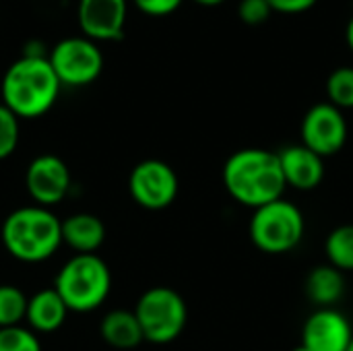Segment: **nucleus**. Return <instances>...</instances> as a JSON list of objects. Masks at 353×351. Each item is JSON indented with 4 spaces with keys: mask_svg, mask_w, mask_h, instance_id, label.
<instances>
[{
    "mask_svg": "<svg viewBox=\"0 0 353 351\" xmlns=\"http://www.w3.org/2000/svg\"><path fill=\"white\" fill-rule=\"evenodd\" d=\"M223 184L230 197L250 209L283 199L288 188L277 153L267 149H240L223 166Z\"/></svg>",
    "mask_w": 353,
    "mask_h": 351,
    "instance_id": "nucleus-1",
    "label": "nucleus"
},
{
    "mask_svg": "<svg viewBox=\"0 0 353 351\" xmlns=\"http://www.w3.org/2000/svg\"><path fill=\"white\" fill-rule=\"evenodd\" d=\"M60 81L48 58H17L0 83L2 103L19 120H35L48 114L60 95Z\"/></svg>",
    "mask_w": 353,
    "mask_h": 351,
    "instance_id": "nucleus-2",
    "label": "nucleus"
},
{
    "mask_svg": "<svg viewBox=\"0 0 353 351\" xmlns=\"http://www.w3.org/2000/svg\"><path fill=\"white\" fill-rule=\"evenodd\" d=\"M4 250L21 263H43L62 246V219L48 207L29 205L10 211L2 223Z\"/></svg>",
    "mask_w": 353,
    "mask_h": 351,
    "instance_id": "nucleus-3",
    "label": "nucleus"
},
{
    "mask_svg": "<svg viewBox=\"0 0 353 351\" xmlns=\"http://www.w3.org/2000/svg\"><path fill=\"white\" fill-rule=\"evenodd\" d=\"M54 290L70 312H93L112 292V271L97 254H74L58 271Z\"/></svg>",
    "mask_w": 353,
    "mask_h": 351,
    "instance_id": "nucleus-4",
    "label": "nucleus"
},
{
    "mask_svg": "<svg viewBox=\"0 0 353 351\" xmlns=\"http://www.w3.org/2000/svg\"><path fill=\"white\" fill-rule=\"evenodd\" d=\"M248 232L259 250L267 254H285L302 242L306 221L294 203L279 199L254 209Z\"/></svg>",
    "mask_w": 353,
    "mask_h": 351,
    "instance_id": "nucleus-5",
    "label": "nucleus"
},
{
    "mask_svg": "<svg viewBox=\"0 0 353 351\" xmlns=\"http://www.w3.org/2000/svg\"><path fill=\"white\" fill-rule=\"evenodd\" d=\"M134 314L143 329L145 341L155 345L176 341L188 323V308L184 298L176 290L163 285L147 290L139 298Z\"/></svg>",
    "mask_w": 353,
    "mask_h": 351,
    "instance_id": "nucleus-6",
    "label": "nucleus"
},
{
    "mask_svg": "<svg viewBox=\"0 0 353 351\" xmlns=\"http://www.w3.org/2000/svg\"><path fill=\"white\" fill-rule=\"evenodd\" d=\"M48 60L62 87H87L101 77L103 52L85 35H70L50 48Z\"/></svg>",
    "mask_w": 353,
    "mask_h": 351,
    "instance_id": "nucleus-7",
    "label": "nucleus"
},
{
    "mask_svg": "<svg viewBox=\"0 0 353 351\" xmlns=\"http://www.w3.org/2000/svg\"><path fill=\"white\" fill-rule=\"evenodd\" d=\"M180 190L174 168L161 159H145L137 163L128 176V192L132 201L149 211L168 209Z\"/></svg>",
    "mask_w": 353,
    "mask_h": 351,
    "instance_id": "nucleus-8",
    "label": "nucleus"
},
{
    "mask_svg": "<svg viewBox=\"0 0 353 351\" xmlns=\"http://www.w3.org/2000/svg\"><path fill=\"white\" fill-rule=\"evenodd\" d=\"M300 132L302 145L325 159L345 147L347 122L343 118V112L333 103H316L306 112Z\"/></svg>",
    "mask_w": 353,
    "mask_h": 351,
    "instance_id": "nucleus-9",
    "label": "nucleus"
},
{
    "mask_svg": "<svg viewBox=\"0 0 353 351\" xmlns=\"http://www.w3.org/2000/svg\"><path fill=\"white\" fill-rule=\"evenodd\" d=\"M25 188L39 207L50 209L62 203L72 188V176L66 161L52 153L37 155L27 166Z\"/></svg>",
    "mask_w": 353,
    "mask_h": 351,
    "instance_id": "nucleus-10",
    "label": "nucleus"
},
{
    "mask_svg": "<svg viewBox=\"0 0 353 351\" xmlns=\"http://www.w3.org/2000/svg\"><path fill=\"white\" fill-rule=\"evenodd\" d=\"M128 0H79L77 21L85 37L93 41H118L124 37Z\"/></svg>",
    "mask_w": 353,
    "mask_h": 351,
    "instance_id": "nucleus-11",
    "label": "nucleus"
},
{
    "mask_svg": "<svg viewBox=\"0 0 353 351\" xmlns=\"http://www.w3.org/2000/svg\"><path fill=\"white\" fill-rule=\"evenodd\" d=\"M352 339L350 321L335 308H316L302 329V345L310 351H347Z\"/></svg>",
    "mask_w": 353,
    "mask_h": 351,
    "instance_id": "nucleus-12",
    "label": "nucleus"
},
{
    "mask_svg": "<svg viewBox=\"0 0 353 351\" xmlns=\"http://www.w3.org/2000/svg\"><path fill=\"white\" fill-rule=\"evenodd\" d=\"M285 184L296 190H314L325 178V159L308 147L292 145L277 153Z\"/></svg>",
    "mask_w": 353,
    "mask_h": 351,
    "instance_id": "nucleus-13",
    "label": "nucleus"
},
{
    "mask_svg": "<svg viewBox=\"0 0 353 351\" xmlns=\"http://www.w3.org/2000/svg\"><path fill=\"white\" fill-rule=\"evenodd\" d=\"M105 240V225L93 213H74L62 221V244L74 254H97Z\"/></svg>",
    "mask_w": 353,
    "mask_h": 351,
    "instance_id": "nucleus-14",
    "label": "nucleus"
},
{
    "mask_svg": "<svg viewBox=\"0 0 353 351\" xmlns=\"http://www.w3.org/2000/svg\"><path fill=\"white\" fill-rule=\"evenodd\" d=\"M68 312L70 310L54 288L39 290L27 300L25 323L33 333H54L66 323Z\"/></svg>",
    "mask_w": 353,
    "mask_h": 351,
    "instance_id": "nucleus-15",
    "label": "nucleus"
},
{
    "mask_svg": "<svg viewBox=\"0 0 353 351\" xmlns=\"http://www.w3.org/2000/svg\"><path fill=\"white\" fill-rule=\"evenodd\" d=\"M99 333H101L103 341L114 350H134L145 341L143 329L139 325L134 310H122L120 308V310L108 312L101 319Z\"/></svg>",
    "mask_w": 353,
    "mask_h": 351,
    "instance_id": "nucleus-16",
    "label": "nucleus"
},
{
    "mask_svg": "<svg viewBox=\"0 0 353 351\" xmlns=\"http://www.w3.org/2000/svg\"><path fill=\"white\" fill-rule=\"evenodd\" d=\"M345 292V279L333 265H319L306 277V294L319 308H333Z\"/></svg>",
    "mask_w": 353,
    "mask_h": 351,
    "instance_id": "nucleus-17",
    "label": "nucleus"
},
{
    "mask_svg": "<svg viewBox=\"0 0 353 351\" xmlns=\"http://www.w3.org/2000/svg\"><path fill=\"white\" fill-rule=\"evenodd\" d=\"M329 265L339 269L341 273L353 271V223L335 228L325 242Z\"/></svg>",
    "mask_w": 353,
    "mask_h": 351,
    "instance_id": "nucleus-18",
    "label": "nucleus"
},
{
    "mask_svg": "<svg viewBox=\"0 0 353 351\" xmlns=\"http://www.w3.org/2000/svg\"><path fill=\"white\" fill-rule=\"evenodd\" d=\"M27 296L8 283L0 285V329L17 327L25 321L27 314Z\"/></svg>",
    "mask_w": 353,
    "mask_h": 351,
    "instance_id": "nucleus-19",
    "label": "nucleus"
},
{
    "mask_svg": "<svg viewBox=\"0 0 353 351\" xmlns=\"http://www.w3.org/2000/svg\"><path fill=\"white\" fill-rule=\"evenodd\" d=\"M329 103L339 110H353V68L341 66L333 70L327 79Z\"/></svg>",
    "mask_w": 353,
    "mask_h": 351,
    "instance_id": "nucleus-20",
    "label": "nucleus"
},
{
    "mask_svg": "<svg viewBox=\"0 0 353 351\" xmlns=\"http://www.w3.org/2000/svg\"><path fill=\"white\" fill-rule=\"evenodd\" d=\"M19 139H21L19 118L0 101V161L8 159L17 151Z\"/></svg>",
    "mask_w": 353,
    "mask_h": 351,
    "instance_id": "nucleus-21",
    "label": "nucleus"
},
{
    "mask_svg": "<svg viewBox=\"0 0 353 351\" xmlns=\"http://www.w3.org/2000/svg\"><path fill=\"white\" fill-rule=\"evenodd\" d=\"M0 351H41V343L37 333L17 325L0 329Z\"/></svg>",
    "mask_w": 353,
    "mask_h": 351,
    "instance_id": "nucleus-22",
    "label": "nucleus"
},
{
    "mask_svg": "<svg viewBox=\"0 0 353 351\" xmlns=\"http://www.w3.org/2000/svg\"><path fill=\"white\" fill-rule=\"evenodd\" d=\"M273 8L267 0H240L238 6V17L242 19V23L256 27L263 25L269 17H271Z\"/></svg>",
    "mask_w": 353,
    "mask_h": 351,
    "instance_id": "nucleus-23",
    "label": "nucleus"
},
{
    "mask_svg": "<svg viewBox=\"0 0 353 351\" xmlns=\"http://www.w3.org/2000/svg\"><path fill=\"white\" fill-rule=\"evenodd\" d=\"M132 2L147 17H168L176 12L184 0H132Z\"/></svg>",
    "mask_w": 353,
    "mask_h": 351,
    "instance_id": "nucleus-24",
    "label": "nucleus"
},
{
    "mask_svg": "<svg viewBox=\"0 0 353 351\" xmlns=\"http://www.w3.org/2000/svg\"><path fill=\"white\" fill-rule=\"evenodd\" d=\"M273 8V12L281 14H302L310 10L319 0H267Z\"/></svg>",
    "mask_w": 353,
    "mask_h": 351,
    "instance_id": "nucleus-25",
    "label": "nucleus"
},
{
    "mask_svg": "<svg viewBox=\"0 0 353 351\" xmlns=\"http://www.w3.org/2000/svg\"><path fill=\"white\" fill-rule=\"evenodd\" d=\"M50 50L46 48V43L41 39H27L25 46H23V54L21 56H27V58H48Z\"/></svg>",
    "mask_w": 353,
    "mask_h": 351,
    "instance_id": "nucleus-26",
    "label": "nucleus"
},
{
    "mask_svg": "<svg viewBox=\"0 0 353 351\" xmlns=\"http://www.w3.org/2000/svg\"><path fill=\"white\" fill-rule=\"evenodd\" d=\"M345 41H347L350 50L353 52V17L350 19V23H347V29H345Z\"/></svg>",
    "mask_w": 353,
    "mask_h": 351,
    "instance_id": "nucleus-27",
    "label": "nucleus"
},
{
    "mask_svg": "<svg viewBox=\"0 0 353 351\" xmlns=\"http://www.w3.org/2000/svg\"><path fill=\"white\" fill-rule=\"evenodd\" d=\"M196 4H203V6H217V4H221V2H225V0H194Z\"/></svg>",
    "mask_w": 353,
    "mask_h": 351,
    "instance_id": "nucleus-28",
    "label": "nucleus"
},
{
    "mask_svg": "<svg viewBox=\"0 0 353 351\" xmlns=\"http://www.w3.org/2000/svg\"><path fill=\"white\" fill-rule=\"evenodd\" d=\"M292 351H310V350H308L306 345H302V343H300L298 348H294V350H292Z\"/></svg>",
    "mask_w": 353,
    "mask_h": 351,
    "instance_id": "nucleus-29",
    "label": "nucleus"
},
{
    "mask_svg": "<svg viewBox=\"0 0 353 351\" xmlns=\"http://www.w3.org/2000/svg\"><path fill=\"white\" fill-rule=\"evenodd\" d=\"M347 351H353V339H352V343H350V348H347Z\"/></svg>",
    "mask_w": 353,
    "mask_h": 351,
    "instance_id": "nucleus-30",
    "label": "nucleus"
}]
</instances>
